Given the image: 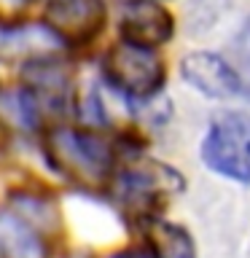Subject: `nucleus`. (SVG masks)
Listing matches in <instances>:
<instances>
[{
    "instance_id": "nucleus-2",
    "label": "nucleus",
    "mask_w": 250,
    "mask_h": 258,
    "mask_svg": "<svg viewBox=\"0 0 250 258\" xmlns=\"http://www.w3.org/2000/svg\"><path fill=\"white\" fill-rule=\"evenodd\" d=\"M183 175L153 159H135L127 169H121L113 177V194L118 205L129 215L148 218V221L159 218L161 205L175 194H183Z\"/></svg>"
},
{
    "instance_id": "nucleus-14",
    "label": "nucleus",
    "mask_w": 250,
    "mask_h": 258,
    "mask_svg": "<svg viewBox=\"0 0 250 258\" xmlns=\"http://www.w3.org/2000/svg\"><path fill=\"white\" fill-rule=\"evenodd\" d=\"M129 3H156V0H129Z\"/></svg>"
},
{
    "instance_id": "nucleus-10",
    "label": "nucleus",
    "mask_w": 250,
    "mask_h": 258,
    "mask_svg": "<svg viewBox=\"0 0 250 258\" xmlns=\"http://www.w3.org/2000/svg\"><path fill=\"white\" fill-rule=\"evenodd\" d=\"M148 247L159 258H197L191 234L177 223L153 218L148 223Z\"/></svg>"
},
{
    "instance_id": "nucleus-8",
    "label": "nucleus",
    "mask_w": 250,
    "mask_h": 258,
    "mask_svg": "<svg viewBox=\"0 0 250 258\" xmlns=\"http://www.w3.org/2000/svg\"><path fill=\"white\" fill-rule=\"evenodd\" d=\"M175 32L172 14L159 3H135L121 19V38L127 43L156 48Z\"/></svg>"
},
{
    "instance_id": "nucleus-11",
    "label": "nucleus",
    "mask_w": 250,
    "mask_h": 258,
    "mask_svg": "<svg viewBox=\"0 0 250 258\" xmlns=\"http://www.w3.org/2000/svg\"><path fill=\"white\" fill-rule=\"evenodd\" d=\"M0 121L19 132H32L40 124V108L27 86L0 89Z\"/></svg>"
},
{
    "instance_id": "nucleus-1",
    "label": "nucleus",
    "mask_w": 250,
    "mask_h": 258,
    "mask_svg": "<svg viewBox=\"0 0 250 258\" xmlns=\"http://www.w3.org/2000/svg\"><path fill=\"white\" fill-rule=\"evenodd\" d=\"M46 159L59 175L89 188H97L105 180H110L113 164H116L110 143H105L100 135L70 126H56L48 132Z\"/></svg>"
},
{
    "instance_id": "nucleus-3",
    "label": "nucleus",
    "mask_w": 250,
    "mask_h": 258,
    "mask_svg": "<svg viewBox=\"0 0 250 258\" xmlns=\"http://www.w3.org/2000/svg\"><path fill=\"white\" fill-rule=\"evenodd\" d=\"M202 161L213 172L237 183H250V116L221 110L202 140Z\"/></svg>"
},
{
    "instance_id": "nucleus-13",
    "label": "nucleus",
    "mask_w": 250,
    "mask_h": 258,
    "mask_svg": "<svg viewBox=\"0 0 250 258\" xmlns=\"http://www.w3.org/2000/svg\"><path fill=\"white\" fill-rule=\"evenodd\" d=\"M102 258H159L151 247H127V250H116V253H108Z\"/></svg>"
},
{
    "instance_id": "nucleus-7",
    "label": "nucleus",
    "mask_w": 250,
    "mask_h": 258,
    "mask_svg": "<svg viewBox=\"0 0 250 258\" xmlns=\"http://www.w3.org/2000/svg\"><path fill=\"white\" fill-rule=\"evenodd\" d=\"M180 73L197 92L213 97V100H229V97L242 94L239 73L213 51L185 54L183 62H180Z\"/></svg>"
},
{
    "instance_id": "nucleus-9",
    "label": "nucleus",
    "mask_w": 250,
    "mask_h": 258,
    "mask_svg": "<svg viewBox=\"0 0 250 258\" xmlns=\"http://www.w3.org/2000/svg\"><path fill=\"white\" fill-rule=\"evenodd\" d=\"M0 258H46L43 239L19 215H0Z\"/></svg>"
},
{
    "instance_id": "nucleus-12",
    "label": "nucleus",
    "mask_w": 250,
    "mask_h": 258,
    "mask_svg": "<svg viewBox=\"0 0 250 258\" xmlns=\"http://www.w3.org/2000/svg\"><path fill=\"white\" fill-rule=\"evenodd\" d=\"M30 0H0V16H3L6 22H11L14 16H19L24 8H27Z\"/></svg>"
},
{
    "instance_id": "nucleus-4",
    "label": "nucleus",
    "mask_w": 250,
    "mask_h": 258,
    "mask_svg": "<svg viewBox=\"0 0 250 258\" xmlns=\"http://www.w3.org/2000/svg\"><path fill=\"white\" fill-rule=\"evenodd\" d=\"M102 70L108 84L121 92L129 102L151 100L159 94L164 84V62L156 54V48H145L121 40L113 48H108L102 59Z\"/></svg>"
},
{
    "instance_id": "nucleus-6",
    "label": "nucleus",
    "mask_w": 250,
    "mask_h": 258,
    "mask_svg": "<svg viewBox=\"0 0 250 258\" xmlns=\"http://www.w3.org/2000/svg\"><path fill=\"white\" fill-rule=\"evenodd\" d=\"M65 43L43 22H0V62L54 59Z\"/></svg>"
},
{
    "instance_id": "nucleus-5",
    "label": "nucleus",
    "mask_w": 250,
    "mask_h": 258,
    "mask_svg": "<svg viewBox=\"0 0 250 258\" xmlns=\"http://www.w3.org/2000/svg\"><path fill=\"white\" fill-rule=\"evenodd\" d=\"M105 19L102 0H48L43 24L65 46H86L102 32Z\"/></svg>"
}]
</instances>
